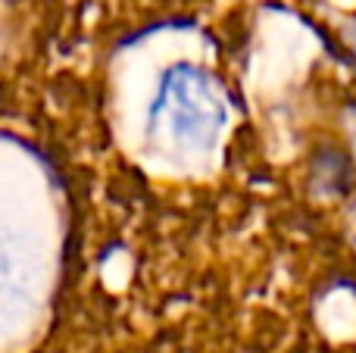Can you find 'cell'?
<instances>
[{"mask_svg":"<svg viewBox=\"0 0 356 353\" xmlns=\"http://www.w3.org/2000/svg\"><path fill=\"white\" fill-rule=\"evenodd\" d=\"M154 119H160L172 131L175 141L203 144L222 129L225 106H222L216 85L200 69L175 66L160 85Z\"/></svg>","mask_w":356,"mask_h":353,"instance_id":"1","label":"cell"}]
</instances>
